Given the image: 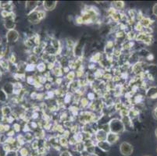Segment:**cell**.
I'll list each match as a JSON object with an SVG mask.
<instances>
[{
  "mask_svg": "<svg viewBox=\"0 0 157 156\" xmlns=\"http://www.w3.org/2000/svg\"><path fill=\"white\" fill-rule=\"evenodd\" d=\"M107 133L104 131L103 130H99L96 131L95 133V138L99 141V142H101V141H106V139H107Z\"/></svg>",
  "mask_w": 157,
  "mask_h": 156,
  "instance_id": "cell-6",
  "label": "cell"
},
{
  "mask_svg": "<svg viewBox=\"0 0 157 156\" xmlns=\"http://www.w3.org/2000/svg\"><path fill=\"white\" fill-rule=\"evenodd\" d=\"M113 6H114V9H121L124 8V3L122 1H117V2H113Z\"/></svg>",
  "mask_w": 157,
  "mask_h": 156,
  "instance_id": "cell-14",
  "label": "cell"
},
{
  "mask_svg": "<svg viewBox=\"0 0 157 156\" xmlns=\"http://www.w3.org/2000/svg\"><path fill=\"white\" fill-rule=\"evenodd\" d=\"M109 127H110V131L111 133L116 134H120L122 133L125 129V126H124L122 120H119V119L111 120L110 122L109 123Z\"/></svg>",
  "mask_w": 157,
  "mask_h": 156,
  "instance_id": "cell-1",
  "label": "cell"
},
{
  "mask_svg": "<svg viewBox=\"0 0 157 156\" xmlns=\"http://www.w3.org/2000/svg\"><path fill=\"white\" fill-rule=\"evenodd\" d=\"M127 38H128V39H129V40H132L133 38H135V33H134V32H132V31H130L129 33L127 34Z\"/></svg>",
  "mask_w": 157,
  "mask_h": 156,
  "instance_id": "cell-22",
  "label": "cell"
},
{
  "mask_svg": "<svg viewBox=\"0 0 157 156\" xmlns=\"http://www.w3.org/2000/svg\"><path fill=\"white\" fill-rule=\"evenodd\" d=\"M2 88L4 91L6 92V95L9 96V95H14V84L13 83H10V82H7L6 84H4Z\"/></svg>",
  "mask_w": 157,
  "mask_h": 156,
  "instance_id": "cell-8",
  "label": "cell"
},
{
  "mask_svg": "<svg viewBox=\"0 0 157 156\" xmlns=\"http://www.w3.org/2000/svg\"><path fill=\"white\" fill-rule=\"evenodd\" d=\"M20 38L19 33L18 31L14 30H10V31H7L6 35V41L7 43H14L18 41Z\"/></svg>",
  "mask_w": 157,
  "mask_h": 156,
  "instance_id": "cell-4",
  "label": "cell"
},
{
  "mask_svg": "<svg viewBox=\"0 0 157 156\" xmlns=\"http://www.w3.org/2000/svg\"><path fill=\"white\" fill-rule=\"evenodd\" d=\"M45 17V12L44 10H39V11L35 10L28 13V20L29 22L35 24L40 22L41 20L44 19Z\"/></svg>",
  "mask_w": 157,
  "mask_h": 156,
  "instance_id": "cell-2",
  "label": "cell"
},
{
  "mask_svg": "<svg viewBox=\"0 0 157 156\" xmlns=\"http://www.w3.org/2000/svg\"><path fill=\"white\" fill-rule=\"evenodd\" d=\"M2 75H3V73H2V70L0 69V83H1V81H2Z\"/></svg>",
  "mask_w": 157,
  "mask_h": 156,
  "instance_id": "cell-26",
  "label": "cell"
},
{
  "mask_svg": "<svg viewBox=\"0 0 157 156\" xmlns=\"http://www.w3.org/2000/svg\"><path fill=\"white\" fill-rule=\"evenodd\" d=\"M53 73H54V74L55 76H57V77H60L63 74V73H62V70L60 67H55V69L53 70Z\"/></svg>",
  "mask_w": 157,
  "mask_h": 156,
  "instance_id": "cell-17",
  "label": "cell"
},
{
  "mask_svg": "<svg viewBox=\"0 0 157 156\" xmlns=\"http://www.w3.org/2000/svg\"><path fill=\"white\" fill-rule=\"evenodd\" d=\"M156 136H157V129H156Z\"/></svg>",
  "mask_w": 157,
  "mask_h": 156,
  "instance_id": "cell-28",
  "label": "cell"
},
{
  "mask_svg": "<svg viewBox=\"0 0 157 156\" xmlns=\"http://www.w3.org/2000/svg\"><path fill=\"white\" fill-rule=\"evenodd\" d=\"M81 105L83 106H86L88 105V100L86 98H82L81 99Z\"/></svg>",
  "mask_w": 157,
  "mask_h": 156,
  "instance_id": "cell-23",
  "label": "cell"
},
{
  "mask_svg": "<svg viewBox=\"0 0 157 156\" xmlns=\"http://www.w3.org/2000/svg\"><path fill=\"white\" fill-rule=\"evenodd\" d=\"M42 5L45 10L51 11L55 8V6L57 5V2L56 1H44Z\"/></svg>",
  "mask_w": 157,
  "mask_h": 156,
  "instance_id": "cell-7",
  "label": "cell"
},
{
  "mask_svg": "<svg viewBox=\"0 0 157 156\" xmlns=\"http://www.w3.org/2000/svg\"><path fill=\"white\" fill-rule=\"evenodd\" d=\"M133 147L132 145L127 142H123L120 145V152L124 155H130L132 153Z\"/></svg>",
  "mask_w": 157,
  "mask_h": 156,
  "instance_id": "cell-5",
  "label": "cell"
},
{
  "mask_svg": "<svg viewBox=\"0 0 157 156\" xmlns=\"http://www.w3.org/2000/svg\"><path fill=\"white\" fill-rule=\"evenodd\" d=\"M3 118H4V116H3V113L1 112V109H0V123H2V122H3Z\"/></svg>",
  "mask_w": 157,
  "mask_h": 156,
  "instance_id": "cell-25",
  "label": "cell"
},
{
  "mask_svg": "<svg viewBox=\"0 0 157 156\" xmlns=\"http://www.w3.org/2000/svg\"><path fill=\"white\" fill-rule=\"evenodd\" d=\"M100 60H101V55H100V53H97L95 56H92V58H91V61L95 62V63L99 62Z\"/></svg>",
  "mask_w": 157,
  "mask_h": 156,
  "instance_id": "cell-16",
  "label": "cell"
},
{
  "mask_svg": "<svg viewBox=\"0 0 157 156\" xmlns=\"http://www.w3.org/2000/svg\"><path fill=\"white\" fill-rule=\"evenodd\" d=\"M13 130H14L15 132H18V131H20V126L18 123H15L14 125V126H13Z\"/></svg>",
  "mask_w": 157,
  "mask_h": 156,
  "instance_id": "cell-21",
  "label": "cell"
},
{
  "mask_svg": "<svg viewBox=\"0 0 157 156\" xmlns=\"http://www.w3.org/2000/svg\"><path fill=\"white\" fill-rule=\"evenodd\" d=\"M98 146H99V148L102 149V150L104 151H109L110 150V144L106 141H101V142L98 143Z\"/></svg>",
  "mask_w": 157,
  "mask_h": 156,
  "instance_id": "cell-13",
  "label": "cell"
},
{
  "mask_svg": "<svg viewBox=\"0 0 157 156\" xmlns=\"http://www.w3.org/2000/svg\"><path fill=\"white\" fill-rule=\"evenodd\" d=\"M39 4L38 2H27L26 3V9L29 11V13L35 10Z\"/></svg>",
  "mask_w": 157,
  "mask_h": 156,
  "instance_id": "cell-9",
  "label": "cell"
},
{
  "mask_svg": "<svg viewBox=\"0 0 157 156\" xmlns=\"http://www.w3.org/2000/svg\"><path fill=\"white\" fill-rule=\"evenodd\" d=\"M45 64L44 63H39L38 66H37V70H39L40 73L44 72L45 70Z\"/></svg>",
  "mask_w": 157,
  "mask_h": 156,
  "instance_id": "cell-15",
  "label": "cell"
},
{
  "mask_svg": "<svg viewBox=\"0 0 157 156\" xmlns=\"http://www.w3.org/2000/svg\"><path fill=\"white\" fill-rule=\"evenodd\" d=\"M1 112L3 113V116L8 117L12 114V109L9 106H4L1 108Z\"/></svg>",
  "mask_w": 157,
  "mask_h": 156,
  "instance_id": "cell-11",
  "label": "cell"
},
{
  "mask_svg": "<svg viewBox=\"0 0 157 156\" xmlns=\"http://www.w3.org/2000/svg\"><path fill=\"white\" fill-rule=\"evenodd\" d=\"M153 13H154L156 16H157V4H156L154 6V7H153Z\"/></svg>",
  "mask_w": 157,
  "mask_h": 156,
  "instance_id": "cell-24",
  "label": "cell"
},
{
  "mask_svg": "<svg viewBox=\"0 0 157 156\" xmlns=\"http://www.w3.org/2000/svg\"><path fill=\"white\" fill-rule=\"evenodd\" d=\"M3 24H4L5 28H6L8 31L14 30V28L16 27V22H15V16H14V12H12L8 17L4 19Z\"/></svg>",
  "mask_w": 157,
  "mask_h": 156,
  "instance_id": "cell-3",
  "label": "cell"
},
{
  "mask_svg": "<svg viewBox=\"0 0 157 156\" xmlns=\"http://www.w3.org/2000/svg\"><path fill=\"white\" fill-rule=\"evenodd\" d=\"M35 69V66L31 63V64L28 65V66L26 67V69H25V70H27V71H29V72H30V71H32V70H34Z\"/></svg>",
  "mask_w": 157,
  "mask_h": 156,
  "instance_id": "cell-20",
  "label": "cell"
},
{
  "mask_svg": "<svg viewBox=\"0 0 157 156\" xmlns=\"http://www.w3.org/2000/svg\"><path fill=\"white\" fill-rule=\"evenodd\" d=\"M1 44H2V43H1V41H0V45H1Z\"/></svg>",
  "mask_w": 157,
  "mask_h": 156,
  "instance_id": "cell-29",
  "label": "cell"
},
{
  "mask_svg": "<svg viewBox=\"0 0 157 156\" xmlns=\"http://www.w3.org/2000/svg\"><path fill=\"white\" fill-rule=\"evenodd\" d=\"M141 24L142 26H144V27H148V26L150 24V22H149V20L146 19V18H145V19H142V20H141Z\"/></svg>",
  "mask_w": 157,
  "mask_h": 156,
  "instance_id": "cell-19",
  "label": "cell"
},
{
  "mask_svg": "<svg viewBox=\"0 0 157 156\" xmlns=\"http://www.w3.org/2000/svg\"><path fill=\"white\" fill-rule=\"evenodd\" d=\"M155 115H156V117H157V108L155 109Z\"/></svg>",
  "mask_w": 157,
  "mask_h": 156,
  "instance_id": "cell-27",
  "label": "cell"
},
{
  "mask_svg": "<svg viewBox=\"0 0 157 156\" xmlns=\"http://www.w3.org/2000/svg\"><path fill=\"white\" fill-rule=\"evenodd\" d=\"M119 139L118 134H113V133H108L107 134V139H106V141H107L109 144H113V143L116 142V141Z\"/></svg>",
  "mask_w": 157,
  "mask_h": 156,
  "instance_id": "cell-10",
  "label": "cell"
},
{
  "mask_svg": "<svg viewBox=\"0 0 157 156\" xmlns=\"http://www.w3.org/2000/svg\"><path fill=\"white\" fill-rule=\"evenodd\" d=\"M9 96L6 95V93L3 90L2 87H0V102L1 103H6L8 101Z\"/></svg>",
  "mask_w": 157,
  "mask_h": 156,
  "instance_id": "cell-12",
  "label": "cell"
},
{
  "mask_svg": "<svg viewBox=\"0 0 157 156\" xmlns=\"http://www.w3.org/2000/svg\"><path fill=\"white\" fill-rule=\"evenodd\" d=\"M66 77H67V79H68V80H70V81L74 80V78L75 77V73L74 72V71H70V72L69 71V73H67Z\"/></svg>",
  "mask_w": 157,
  "mask_h": 156,
  "instance_id": "cell-18",
  "label": "cell"
}]
</instances>
